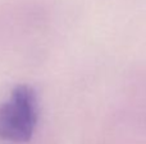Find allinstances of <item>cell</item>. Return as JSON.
Listing matches in <instances>:
<instances>
[{"instance_id":"obj_1","label":"cell","mask_w":146,"mask_h":144,"mask_svg":"<svg viewBox=\"0 0 146 144\" xmlns=\"http://www.w3.org/2000/svg\"><path fill=\"white\" fill-rule=\"evenodd\" d=\"M38 120L37 96L32 87L19 84L0 105V139L13 143L31 140Z\"/></svg>"}]
</instances>
